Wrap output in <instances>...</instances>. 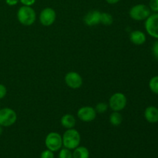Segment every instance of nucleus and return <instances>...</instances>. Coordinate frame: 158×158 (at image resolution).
I'll return each mask as SVG.
<instances>
[{
  "mask_svg": "<svg viewBox=\"0 0 158 158\" xmlns=\"http://www.w3.org/2000/svg\"><path fill=\"white\" fill-rule=\"evenodd\" d=\"M16 15L18 21L26 26H32L36 19V13L32 6H21L17 11Z\"/></svg>",
  "mask_w": 158,
  "mask_h": 158,
  "instance_id": "obj_1",
  "label": "nucleus"
},
{
  "mask_svg": "<svg viewBox=\"0 0 158 158\" xmlns=\"http://www.w3.org/2000/svg\"><path fill=\"white\" fill-rule=\"evenodd\" d=\"M63 146L69 150H74L80 146L81 137L77 130L74 128L67 129L62 136Z\"/></svg>",
  "mask_w": 158,
  "mask_h": 158,
  "instance_id": "obj_2",
  "label": "nucleus"
},
{
  "mask_svg": "<svg viewBox=\"0 0 158 158\" xmlns=\"http://www.w3.org/2000/svg\"><path fill=\"white\" fill-rule=\"evenodd\" d=\"M151 14L150 8L144 4L135 5L132 6L129 11L130 17L135 21H145Z\"/></svg>",
  "mask_w": 158,
  "mask_h": 158,
  "instance_id": "obj_3",
  "label": "nucleus"
},
{
  "mask_svg": "<svg viewBox=\"0 0 158 158\" xmlns=\"http://www.w3.org/2000/svg\"><path fill=\"white\" fill-rule=\"evenodd\" d=\"M45 145L48 150H50L52 152L60 151L63 147L62 136L57 132L49 133L45 139Z\"/></svg>",
  "mask_w": 158,
  "mask_h": 158,
  "instance_id": "obj_4",
  "label": "nucleus"
},
{
  "mask_svg": "<svg viewBox=\"0 0 158 158\" xmlns=\"http://www.w3.org/2000/svg\"><path fill=\"white\" fill-rule=\"evenodd\" d=\"M127 104V99L123 94L120 92L113 94L109 99V106L113 111L120 112Z\"/></svg>",
  "mask_w": 158,
  "mask_h": 158,
  "instance_id": "obj_5",
  "label": "nucleus"
},
{
  "mask_svg": "<svg viewBox=\"0 0 158 158\" xmlns=\"http://www.w3.org/2000/svg\"><path fill=\"white\" fill-rule=\"evenodd\" d=\"M17 114L9 107L0 109V125L3 127H11L16 122Z\"/></svg>",
  "mask_w": 158,
  "mask_h": 158,
  "instance_id": "obj_6",
  "label": "nucleus"
},
{
  "mask_svg": "<svg viewBox=\"0 0 158 158\" xmlns=\"http://www.w3.org/2000/svg\"><path fill=\"white\" fill-rule=\"evenodd\" d=\"M144 28L150 36L158 40V12L151 14L145 20Z\"/></svg>",
  "mask_w": 158,
  "mask_h": 158,
  "instance_id": "obj_7",
  "label": "nucleus"
},
{
  "mask_svg": "<svg viewBox=\"0 0 158 158\" xmlns=\"http://www.w3.org/2000/svg\"><path fill=\"white\" fill-rule=\"evenodd\" d=\"M39 19H40V23L43 26H50L55 23L56 19V13L52 8L46 7L40 12Z\"/></svg>",
  "mask_w": 158,
  "mask_h": 158,
  "instance_id": "obj_8",
  "label": "nucleus"
},
{
  "mask_svg": "<svg viewBox=\"0 0 158 158\" xmlns=\"http://www.w3.org/2000/svg\"><path fill=\"white\" fill-rule=\"evenodd\" d=\"M97 111L95 108L89 106H82L77 111V117L79 120L83 122H89L93 121L97 117Z\"/></svg>",
  "mask_w": 158,
  "mask_h": 158,
  "instance_id": "obj_9",
  "label": "nucleus"
},
{
  "mask_svg": "<svg viewBox=\"0 0 158 158\" xmlns=\"http://www.w3.org/2000/svg\"><path fill=\"white\" fill-rule=\"evenodd\" d=\"M65 83L71 89H79L83 85V78L77 72H71L67 73L65 76Z\"/></svg>",
  "mask_w": 158,
  "mask_h": 158,
  "instance_id": "obj_10",
  "label": "nucleus"
},
{
  "mask_svg": "<svg viewBox=\"0 0 158 158\" xmlns=\"http://www.w3.org/2000/svg\"><path fill=\"white\" fill-rule=\"evenodd\" d=\"M101 12L98 10H92L86 14L83 18V22L86 26H94L100 23Z\"/></svg>",
  "mask_w": 158,
  "mask_h": 158,
  "instance_id": "obj_11",
  "label": "nucleus"
},
{
  "mask_svg": "<svg viewBox=\"0 0 158 158\" xmlns=\"http://www.w3.org/2000/svg\"><path fill=\"white\" fill-rule=\"evenodd\" d=\"M144 118L148 123H158V108L154 106H150L145 109L143 113Z\"/></svg>",
  "mask_w": 158,
  "mask_h": 158,
  "instance_id": "obj_12",
  "label": "nucleus"
},
{
  "mask_svg": "<svg viewBox=\"0 0 158 158\" xmlns=\"http://www.w3.org/2000/svg\"><path fill=\"white\" fill-rule=\"evenodd\" d=\"M130 40L133 44L137 46L143 45L147 40L146 34L140 30H134L130 34Z\"/></svg>",
  "mask_w": 158,
  "mask_h": 158,
  "instance_id": "obj_13",
  "label": "nucleus"
},
{
  "mask_svg": "<svg viewBox=\"0 0 158 158\" xmlns=\"http://www.w3.org/2000/svg\"><path fill=\"white\" fill-rule=\"evenodd\" d=\"M76 123H77V120H76L75 117L72 114H64L60 119V123L66 130L74 128V127L76 126Z\"/></svg>",
  "mask_w": 158,
  "mask_h": 158,
  "instance_id": "obj_14",
  "label": "nucleus"
},
{
  "mask_svg": "<svg viewBox=\"0 0 158 158\" xmlns=\"http://www.w3.org/2000/svg\"><path fill=\"white\" fill-rule=\"evenodd\" d=\"M73 158H89V150L85 147H77L73 150Z\"/></svg>",
  "mask_w": 158,
  "mask_h": 158,
  "instance_id": "obj_15",
  "label": "nucleus"
},
{
  "mask_svg": "<svg viewBox=\"0 0 158 158\" xmlns=\"http://www.w3.org/2000/svg\"><path fill=\"white\" fill-rule=\"evenodd\" d=\"M110 123L114 127L120 126L123 121V117H122L121 114L120 112H117V111H114L112 114L110 116Z\"/></svg>",
  "mask_w": 158,
  "mask_h": 158,
  "instance_id": "obj_16",
  "label": "nucleus"
},
{
  "mask_svg": "<svg viewBox=\"0 0 158 158\" xmlns=\"http://www.w3.org/2000/svg\"><path fill=\"white\" fill-rule=\"evenodd\" d=\"M114 23V18L112 15L108 12H101L100 15V23L104 26H110Z\"/></svg>",
  "mask_w": 158,
  "mask_h": 158,
  "instance_id": "obj_17",
  "label": "nucleus"
},
{
  "mask_svg": "<svg viewBox=\"0 0 158 158\" xmlns=\"http://www.w3.org/2000/svg\"><path fill=\"white\" fill-rule=\"evenodd\" d=\"M149 88L151 92L158 95V76H154L150 80Z\"/></svg>",
  "mask_w": 158,
  "mask_h": 158,
  "instance_id": "obj_18",
  "label": "nucleus"
},
{
  "mask_svg": "<svg viewBox=\"0 0 158 158\" xmlns=\"http://www.w3.org/2000/svg\"><path fill=\"white\" fill-rule=\"evenodd\" d=\"M59 158H73V153L71 150L67 148H61L59 153Z\"/></svg>",
  "mask_w": 158,
  "mask_h": 158,
  "instance_id": "obj_19",
  "label": "nucleus"
},
{
  "mask_svg": "<svg viewBox=\"0 0 158 158\" xmlns=\"http://www.w3.org/2000/svg\"><path fill=\"white\" fill-rule=\"evenodd\" d=\"M109 107V105L106 103H103V102H100V103H97L95 106V110L97 111V113L98 114H103V113L106 112Z\"/></svg>",
  "mask_w": 158,
  "mask_h": 158,
  "instance_id": "obj_20",
  "label": "nucleus"
},
{
  "mask_svg": "<svg viewBox=\"0 0 158 158\" xmlns=\"http://www.w3.org/2000/svg\"><path fill=\"white\" fill-rule=\"evenodd\" d=\"M148 7L151 12H158V0H150Z\"/></svg>",
  "mask_w": 158,
  "mask_h": 158,
  "instance_id": "obj_21",
  "label": "nucleus"
},
{
  "mask_svg": "<svg viewBox=\"0 0 158 158\" xmlns=\"http://www.w3.org/2000/svg\"><path fill=\"white\" fill-rule=\"evenodd\" d=\"M40 158H54V152L50 150H45L40 154Z\"/></svg>",
  "mask_w": 158,
  "mask_h": 158,
  "instance_id": "obj_22",
  "label": "nucleus"
},
{
  "mask_svg": "<svg viewBox=\"0 0 158 158\" xmlns=\"http://www.w3.org/2000/svg\"><path fill=\"white\" fill-rule=\"evenodd\" d=\"M152 52L154 58L158 61V40H156L152 46Z\"/></svg>",
  "mask_w": 158,
  "mask_h": 158,
  "instance_id": "obj_23",
  "label": "nucleus"
},
{
  "mask_svg": "<svg viewBox=\"0 0 158 158\" xmlns=\"http://www.w3.org/2000/svg\"><path fill=\"white\" fill-rule=\"evenodd\" d=\"M7 94V89L5 86V85L0 83V100L4 98Z\"/></svg>",
  "mask_w": 158,
  "mask_h": 158,
  "instance_id": "obj_24",
  "label": "nucleus"
},
{
  "mask_svg": "<svg viewBox=\"0 0 158 158\" xmlns=\"http://www.w3.org/2000/svg\"><path fill=\"white\" fill-rule=\"evenodd\" d=\"M36 0H19L20 2L23 4V6H32L35 4Z\"/></svg>",
  "mask_w": 158,
  "mask_h": 158,
  "instance_id": "obj_25",
  "label": "nucleus"
},
{
  "mask_svg": "<svg viewBox=\"0 0 158 158\" xmlns=\"http://www.w3.org/2000/svg\"><path fill=\"white\" fill-rule=\"evenodd\" d=\"M19 0H6V3L9 6H14L18 4Z\"/></svg>",
  "mask_w": 158,
  "mask_h": 158,
  "instance_id": "obj_26",
  "label": "nucleus"
},
{
  "mask_svg": "<svg viewBox=\"0 0 158 158\" xmlns=\"http://www.w3.org/2000/svg\"><path fill=\"white\" fill-rule=\"evenodd\" d=\"M108 4H110V5H114V4H117L118 3L120 0H105Z\"/></svg>",
  "mask_w": 158,
  "mask_h": 158,
  "instance_id": "obj_27",
  "label": "nucleus"
},
{
  "mask_svg": "<svg viewBox=\"0 0 158 158\" xmlns=\"http://www.w3.org/2000/svg\"><path fill=\"white\" fill-rule=\"evenodd\" d=\"M2 132H3V127H2L1 125H0V136L2 134Z\"/></svg>",
  "mask_w": 158,
  "mask_h": 158,
  "instance_id": "obj_28",
  "label": "nucleus"
}]
</instances>
